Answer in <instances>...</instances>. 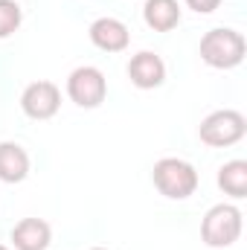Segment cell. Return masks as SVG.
I'll return each mask as SVG.
<instances>
[{"label":"cell","instance_id":"1","mask_svg":"<svg viewBox=\"0 0 247 250\" xmlns=\"http://www.w3.org/2000/svg\"><path fill=\"white\" fill-rule=\"evenodd\" d=\"M201 62L212 70H233L245 62L247 56V41L245 35L233 26H215L201 38L198 47Z\"/></svg>","mask_w":247,"mask_h":250},{"label":"cell","instance_id":"2","mask_svg":"<svg viewBox=\"0 0 247 250\" xmlns=\"http://www.w3.org/2000/svg\"><path fill=\"white\" fill-rule=\"evenodd\" d=\"M242 227H245V215L236 204H215L206 209L201 221V239L206 248L215 250L233 248L242 239Z\"/></svg>","mask_w":247,"mask_h":250},{"label":"cell","instance_id":"3","mask_svg":"<svg viewBox=\"0 0 247 250\" xmlns=\"http://www.w3.org/2000/svg\"><path fill=\"white\" fill-rule=\"evenodd\" d=\"M151 181L160 195H166L172 201H186L189 195H195V189L201 184L195 166L181 157H160L151 169Z\"/></svg>","mask_w":247,"mask_h":250},{"label":"cell","instance_id":"4","mask_svg":"<svg viewBox=\"0 0 247 250\" xmlns=\"http://www.w3.org/2000/svg\"><path fill=\"white\" fill-rule=\"evenodd\" d=\"M247 134V120L242 111H233V108H221V111H212L209 117L201 120L198 128V137L204 146L209 148H227V146H236L239 140H245Z\"/></svg>","mask_w":247,"mask_h":250},{"label":"cell","instance_id":"5","mask_svg":"<svg viewBox=\"0 0 247 250\" xmlns=\"http://www.w3.org/2000/svg\"><path fill=\"white\" fill-rule=\"evenodd\" d=\"M67 96L79 108H99L108 96V79L99 67L82 64L67 76Z\"/></svg>","mask_w":247,"mask_h":250},{"label":"cell","instance_id":"6","mask_svg":"<svg viewBox=\"0 0 247 250\" xmlns=\"http://www.w3.org/2000/svg\"><path fill=\"white\" fill-rule=\"evenodd\" d=\"M62 108V87L56 82H47V79H38L32 84L23 87L21 93V111L29 117V120H53Z\"/></svg>","mask_w":247,"mask_h":250},{"label":"cell","instance_id":"7","mask_svg":"<svg viewBox=\"0 0 247 250\" xmlns=\"http://www.w3.org/2000/svg\"><path fill=\"white\" fill-rule=\"evenodd\" d=\"M128 79L140 90H154L166 82V62L151 50H140L128 62Z\"/></svg>","mask_w":247,"mask_h":250},{"label":"cell","instance_id":"8","mask_svg":"<svg viewBox=\"0 0 247 250\" xmlns=\"http://www.w3.org/2000/svg\"><path fill=\"white\" fill-rule=\"evenodd\" d=\"M87 35H90V44L96 50H102V53H123L131 44V29L125 26L120 18H108V15L96 18L90 23Z\"/></svg>","mask_w":247,"mask_h":250},{"label":"cell","instance_id":"9","mask_svg":"<svg viewBox=\"0 0 247 250\" xmlns=\"http://www.w3.org/2000/svg\"><path fill=\"white\" fill-rule=\"evenodd\" d=\"M53 242V227L44 218H21L12 227V248L15 250H47Z\"/></svg>","mask_w":247,"mask_h":250},{"label":"cell","instance_id":"10","mask_svg":"<svg viewBox=\"0 0 247 250\" xmlns=\"http://www.w3.org/2000/svg\"><path fill=\"white\" fill-rule=\"evenodd\" d=\"M29 175V154L21 143L3 140L0 143V181L3 184H21Z\"/></svg>","mask_w":247,"mask_h":250},{"label":"cell","instance_id":"11","mask_svg":"<svg viewBox=\"0 0 247 250\" xmlns=\"http://www.w3.org/2000/svg\"><path fill=\"white\" fill-rule=\"evenodd\" d=\"M143 21L154 32H172L181 23V3L178 0H145Z\"/></svg>","mask_w":247,"mask_h":250},{"label":"cell","instance_id":"12","mask_svg":"<svg viewBox=\"0 0 247 250\" xmlns=\"http://www.w3.org/2000/svg\"><path fill=\"white\" fill-rule=\"evenodd\" d=\"M218 189L236 201L247 198V160H227L218 169Z\"/></svg>","mask_w":247,"mask_h":250},{"label":"cell","instance_id":"13","mask_svg":"<svg viewBox=\"0 0 247 250\" xmlns=\"http://www.w3.org/2000/svg\"><path fill=\"white\" fill-rule=\"evenodd\" d=\"M23 21V9L18 6V0H0V41L15 35L21 29Z\"/></svg>","mask_w":247,"mask_h":250},{"label":"cell","instance_id":"14","mask_svg":"<svg viewBox=\"0 0 247 250\" xmlns=\"http://www.w3.org/2000/svg\"><path fill=\"white\" fill-rule=\"evenodd\" d=\"M184 3L192 12H198V15H212L221 6V0H184Z\"/></svg>","mask_w":247,"mask_h":250},{"label":"cell","instance_id":"15","mask_svg":"<svg viewBox=\"0 0 247 250\" xmlns=\"http://www.w3.org/2000/svg\"><path fill=\"white\" fill-rule=\"evenodd\" d=\"M90 250H108V248H90Z\"/></svg>","mask_w":247,"mask_h":250},{"label":"cell","instance_id":"16","mask_svg":"<svg viewBox=\"0 0 247 250\" xmlns=\"http://www.w3.org/2000/svg\"><path fill=\"white\" fill-rule=\"evenodd\" d=\"M0 250H9V248H6V245H0Z\"/></svg>","mask_w":247,"mask_h":250}]
</instances>
